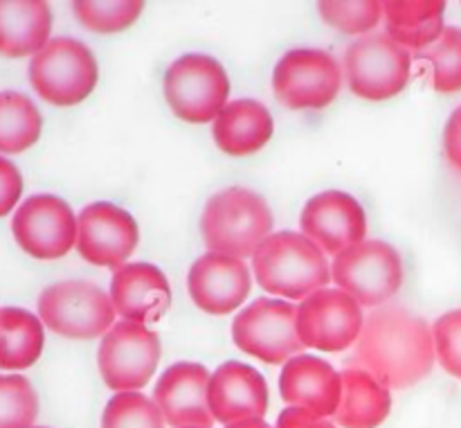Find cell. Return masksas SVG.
<instances>
[{
  "label": "cell",
  "instance_id": "1",
  "mask_svg": "<svg viewBox=\"0 0 461 428\" xmlns=\"http://www.w3.org/2000/svg\"><path fill=\"white\" fill-rule=\"evenodd\" d=\"M432 327L405 306H378L365 315L351 365L367 369L390 390L417 386L435 365Z\"/></svg>",
  "mask_w": 461,
  "mask_h": 428
},
{
  "label": "cell",
  "instance_id": "2",
  "mask_svg": "<svg viewBox=\"0 0 461 428\" xmlns=\"http://www.w3.org/2000/svg\"><path fill=\"white\" fill-rule=\"evenodd\" d=\"M252 273L270 296L300 302L331 282L327 252L306 234L291 230L270 234L261 243L252 255Z\"/></svg>",
  "mask_w": 461,
  "mask_h": 428
},
{
  "label": "cell",
  "instance_id": "3",
  "mask_svg": "<svg viewBox=\"0 0 461 428\" xmlns=\"http://www.w3.org/2000/svg\"><path fill=\"white\" fill-rule=\"evenodd\" d=\"M201 232L210 252L252 257L273 234V212L261 194L248 187H230L207 201Z\"/></svg>",
  "mask_w": 461,
  "mask_h": 428
},
{
  "label": "cell",
  "instance_id": "4",
  "mask_svg": "<svg viewBox=\"0 0 461 428\" xmlns=\"http://www.w3.org/2000/svg\"><path fill=\"white\" fill-rule=\"evenodd\" d=\"M27 75L41 99L54 106H75L95 90L99 68L88 45L57 36L32 57Z\"/></svg>",
  "mask_w": 461,
  "mask_h": 428
},
{
  "label": "cell",
  "instance_id": "5",
  "mask_svg": "<svg viewBox=\"0 0 461 428\" xmlns=\"http://www.w3.org/2000/svg\"><path fill=\"white\" fill-rule=\"evenodd\" d=\"M111 296L86 279H63L50 284L39 296L41 323L54 333L75 341L99 338L115 324Z\"/></svg>",
  "mask_w": 461,
  "mask_h": 428
},
{
  "label": "cell",
  "instance_id": "6",
  "mask_svg": "<svg viewBox=\"0 0 461 428\" xmlns=\"http://www.w3.org/2000/svg\"><path fill=\"white\" fill-rule=\"evenodd\" d=\"M165 99L176 117L192 124L214 122L228 104L230 79L219 59L183 54L165 72Z\"/></svg>",
  "mask_w": 461,
  "mask_h": 428
},
{
  "label": "cell",
  "instance_id": "7",
  "mask_svg": "<svg viewBox=\"0 0 461 428\" xmlns=\"http://www.w3.org/2000/svg\"><path fill=\"white\" fill-rule=\"evenodd\" d=\"M331 282L349 293L360 306L378 309L399 293L403 284V261L390 243L365 239L336 255Z\"/></svg>",
  "mask_w": 461,
  "mask_h": 428
},
{
  "label": "cell",
  "instance_id": "8",
  "mask_svg": "<svg viewBox=\"0 0 461 428\" xmlns=\"http://www.w3.org/2000/svg\"><path fill=\"white\" fill-rule=\"evenodd\" d=\"M232 341L246 354L279 365L304 350L297 333V306L279 297H259L232 320Z\"/></svg>",
  "mask_w": 461,
  "mask_h": 428
},
{
  "label": "cell",
  "instance_id": "9",
  "mask_svg": "<svg viewBox=\"0 0 461 428\" xmlns=\"http://www.w3.org/2000/svg\"><path fill=\"white\" fill-rule=\"evenodd\" d=\"M160 356L162 342L153 329L122 320L113 324L99 342V374L111 390L138 392L151 381Z\"/></svg>",
  "mask_w": 461,
  "mask_h": 428
},
{
  "label": "cell",
  "instance_id": "10",
  "mask_svg": "<svg viewBox=\"0 0 461 428\" xmlns=\"http://www.w3.org/2000/svg\"><path fill=\"white\" fill-rule=\"evenodd\" d=\"M410 50L387 34H369L354 41L345 52V79L351 93L369 102H383L408 86Z\"/></svg>",
  "mask_w": 461,
  "mask_h": 428
},
{
  "label": "cell",
  "instance_id": "11",
  "mask_svg": "<svg viewBox=\"0 0 461 428\" xmlns=\"http://www.w3.org/2000/svg\"><path fill=\"white\" fill-rule=\"evenodd\" d=\"M342 68L318 48L288 50L273 70L275 97L288 108H324L338 97Z\"/></svg>",
  "mask_w": 461,
  "mask_h": 428
},
{
  "label": "cell",
  "instance_id": "12",
  "mask_svg": "<svg viewBox=\"0 0 461 428\" xmlns=\"http://www.w3.org/2000/svg\"><path fill=\"white\" fill-rule=\"evenodd\" d=\"M365 324L363 306L342 288H320L297 305V333L304 347L320 351L349 350Z\"/></svg>",
  "mask_w": 461,
  "mask_h": 428
},
{
  "label": "cell",
  "instance_id": "13",
  "mask_svg": "<svg viewBox=\"0 0 461 428\" xmlns=\"http://www.w3.org/2000/svg\"><path fill=\"white\" fill-rule=\"evenodd\" d=\"M12 232L34 260H59L77 246V216L63 198L34 194L14 212Z\"/></svg>",
  "mask_w": 461,
  "mask_h": 428
},
{
  "label": "cell",
  "instance_id": "14",
  "mask_svg": "<svg viewBox=\"0 0 461 428\" xmlns=\"http://www.w3.org/2000/svg\"><path fill=\"white\" fill-rule=\"evenodd\" d=\"M138 241V221L115 203H90L77 216V250L90 264L117 270L133 255Z\"/></svg>",
  "mask_w": 461,
  "mask_h": 428
},
{
  "label": "cell",
  "instance_id": "15",
  "mask_svg": "<svg viewBox=\"0 0 461 428\" xmlns=\"http://www.w3.org/2000/svg\"><path fill=\"white\" fill-rule=\"evenodd\" d=\"M302 234L318 243L327 255H340L365 241L367 216L356 196L342 189H324L309 198L300 214Z\"/></svg>",
  "mask_w": 461,
  "mask_h": 428
},
{
  "label": "cell",
  "instance_id": "16",
  "mask_svg": "<svg viewBox=\"0 0 461 428\" xmlns=\"http://www.w3.org/2000/svg\"><path fill=\"white\" fill-rule=\"evenodd\" d=\"M187 288L198 309L212 315H228L250 296V269L239 257L207 250L189 269Z\"/></svg>",
  "mask_w": 461,
  "mask_h": 428
},
{
  "label": "cell",
  "instance_id": "17",
  "mask_svg": "<svg viewBox=\"0 0 461 428\" xmlns=\"http://www.w3.org/2000/svg\"><path fill=\"white\" fill-rule=\"evenodd\" d=\"M210 377L203 363L180 360L169 365L153 387V401L160 408L162 417L174 428L205 426L214 423L210 410Z\"/></svg>",
  "mask_w": 461,
  "mask_h": 428
},
{
  "label": "cell",
  "instance_id": "18",
  "mask_svg": "<svg viewBox=\"0 0 461 428\" xmlns=\"http://www.w3.org/2000/svg\"><path fill=\"white\" fill-rule=\"evenodd\" d=\"M212 417L221 423H234L241 419H264L268 410V383L241 360H225L212 372L210 390Z\"/></svg>",
  "mask_w": 461,
  "mask_h": 428
},
{
  "label": "cell",
  "instance_id": "19",
  "mask_svg": "<svg viewBox=\"0 0 461 428\" xmlns=\"http://www.w3.org/2000/svg\"><path fill=\"white\" fill-rule=\"evenodd\" d=\"M113 306L126 323H158L171 305V287L167 275L149 261H129L113 273Z\"/></svg>",
  "mask_w": 461,
  "mask_h": 428
},
{
  "label": "cell",
  "instance_id": "20",
  "mask_svg": "<svg viewBox=\"0 0 461 428\" xmlns=\"http://www.w3.org/2000/svg\"><path fill=\"white\" fill-rule=\"evenodd\" d=\"M279 395L293 408L333 417L342 399V374L313 354H297L284 363Z\"/></svg>",
  "mask_w": 461,
  "mask_h": 428
},
{
  "label": "cell",
  "instance_id": "21",
  "mask_svg": "<svg viewBox=\"0 0 461 428\" xmlns=\"http://www.w3.org/2000/svg\"><path fill=\"white\" fill-rule=\"evenodd\" d=\"M273 115L259 99H232L212 122L216 147L230 156H250L273 138Z\"/></svg>",
  "mask_w": 461,
  "mask_h": 428
},
{
  "label": "cell",
  "instance_id": "22",
  "mask_svg": "<svg viewBox=\"0 0 461 428\" xmlns=\"http://www.w3.org/2000/svg\"><path fill=\"white\" fill-rule=\"evenodd\" d=\"M52 9L43 0H0V54L34 57L50 43Z\"/></svg>",
  "mask_w": 461,
  "mask_h": 428
},
{
  "label": "cell",
  "instance_id": "23",
  "mask_svg": "<svg viewBox=\"0 0 461 428\" xmlns=\"http://www.w3.org/2000/svg\"><path fill=\"white\" fill-rule=\"evenodd\" d=\"M342 399L338 405L336 423L342 428H376L387 419L392 410V392L367 369H342Z\"/></svg>",
  "mask_w": 461,
  "mask_h": 428
},
{
  "label": "cell",
  "instance_id": "24",
  "mask_svg": "<svg viewBox=\"0 0 461 428\" xmlns=\"http://www.w3.org/2000/svg\"><path fill=\"white\" fill-rule=\"evenodd\" d=\"M444 0H385V34L405 50L430 48L446 30Z\"/></svg>",
  "mask_w": 461,
  "mask_h": 428
},
{
  "label": "cell",
  "instance_id": "25",
  "mask_svg": "<svg viewBox=\"0 0 461 428\" xmlns=\"http://www.w3.org/2000/svg\"><path fill=\"white\" fill-rule=\"evenodd\" d=\"M45 324L21 306L0 309V369H27L41 359Z\"/></svg>",
  "mask_w": 461,
  "mask_h": 428
},
{
  "label": "cell",
  "instance_id": "26",
  "mask_svg": "<svg viewBox=\"0 0 461 428\" xmlns=\"http://www.w3.org/2000/svg\"><path fill=\"white\" fill-rule=\"evenodd\" d=\"M43 131L39 106L16 90L0 93V153H23L34 147Z\"/></svg>",
  "mask_w": 461,
  "mask_h": 428
},
{
  "label": "cell",
  "instance_id": "27",
  "mask_svg": "<svg viewBox=\"0 0 461 428\" xmlns=\"http://www.w3.org/2000/svg\"><path fill=\"white\" fill-rule=\"evenodd\" d=\"M432 66V86L439 93L461 90V27L446 25L444 34L430 48L417 52Z\"/></svg>",
  "mask_w": 461,
  "mask_h": 428
},
{
  "label": "cell",
  "instance_id": "28",
  "mask_svg": "<svg viewBox=\"0 0 461 428\" xmlns=\"http://www.w3.org/2000/svg\"><path fill=\"white\" fill-rule=\"evenodd\" d=\"M39 417V395L23 374L0 372V428H32Z\"/></svg>",
  "mask_w": 461,
  "mask_h": 428
},
{
  "label": "cell",
  "instance_id": "29",
  "mask_svg": "<svg viewBox=\"0 0 461 428\" xmlns=\"http://www.w3.org/2000/svg\"><path fill=\"white\" fill-rule=\"evenodd\" d=\"M102 428H167L156 401L142 392H117L104 405Z\"/></svg>",
  "mask_w": 461,
  "mask_h": 428
},
{
  "label": "cell",
  "instance_id": "30",
  "mask_svg": "<svg viewBox=\"0 0 461 428\" xmlns=\"http://www.w3.org/2000/svg\"><path fill=\"white\" fill-rule=\"evenodd\" d=\"M72 9L84 27L99 34H113V32H122L133 25L142 14L144 3L140 0H108V3L77 0L72 3Z\"/></svg>",
  "mask_w": 461,
  "mask_h": 428
},
{
  "label": "cell",
  "instance_id": "31",
  "mask_svg": "<svg viewBox=\"0 0 461 428\" xmlns=\"http://www.w3.org/2000/svg\"><path fill=\"white\" fill-rule=\"evenodd\" d=\"M324 23L345 34H367L381 23V0H324L318 5Z\"/></svg>",
  "mask_w": 461,
  "mask_h": 428
},
{
  "label": "cell",
  "instance_id": "32",
  "mask_svg": "<svg viewBox=\"0 0 461 428\" xmlns=\"http://www.w3.org/2000/svg\"><path fill=\"white\" fill-rule=\"evenodd\" d=\"M435 354L441 368L461 378V309L446 311L432 324Z\"/></svg>",
  "mask_w": 461,
  "mask_h": 428
},
{
  "label": "cell",
  "instance_id": "33",
  "mask_svg": "<svg viewBox=\"0 0 461 428\" xmlns=\"http://www.w3.org/2000/svg\"><path fill=\"white\" fill-rule=\"evenodd\" d=\"M23 194V176L9 158L0 156V216L18 207Z\"/></svg>",
  "mask_w": 461,
  "mask_h": 428
},
{
  "label": "cell",
  "instance_id": "34",
  "mask_svg": "<svg viewBox=\"0 0 461 428\" xmlns=\"http://www.w3.org/2000/svg\"><path fill=\"white\" fill-rule=\"evenodd\" d=\"M277 428H336V423L329 422L327 417H318V414L309 413V410L293 408L288 405L286 410H282L277 417Z\"/></svg>",
  "mask_w": 461,
  "mask_h": 428
},
{
  "label": "cell",
  "instance_id": "35",
  "mask_svg": "<svg viewBox=\"0 0 461 428\" xmlns=\"http://www.w3.org/2000/svg\"><path fill=\"white\" fill-rule=\"evenodd\" d=\"M444 151L455 169L461 171V104L450 113L444 129Z\"/></svg>",
  "mask_w": 461,
  "mask_h": 428
},
{
  "label": "cell",
  "instance_id": "36",
  "mask_svg": "<svg viewBox=\"0 0 461 428\" xmlns=\"http://www.w3.org/2000/svg\"><path fill=\"white\" fill-rule=\"evenodd\" d=\"M225 428H277V426H270V423H266L264 419H241V422L228 423Z\"/></svg>",
  "mask_w": 461,
  "mask_h": 428
},
{
  "label": "cell",
  "instance_id": "37",
  "mask_svg": "<svg viewBox=\"0 0 461 428\" xmlns=\"http://www.w3.org/2000/svg\"><path fill=\"white\" fill-rule=\"evenodd\" d=\"M189 428H205V426H189Z\"/></svg>",
  "mask_w": 461,
  "mask_h": 428
},
{
  "label": "cell",
  "instance_id": "38",
  "mask_svg": "<svg viewBox=\"0 0 461 428\" xmlns=\"http://www.w3.org/2000/svg\"><path fill=\"white\" fill-rule=\"evenodd\" d=\"M32 428H48V426H32Z\"/></svg>",
  "mask_w": 461,
  "mask_h": 428
}]
</instances>
